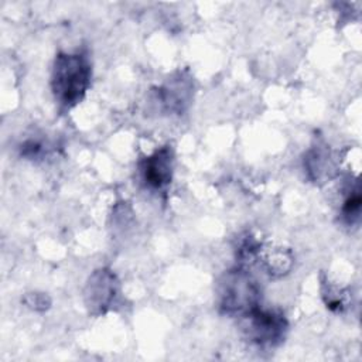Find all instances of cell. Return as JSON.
I'll return each instance as SVG.
<instances>
[{
  "label": "cell",
  "mask_w": 362,
  "mask_h": 362,
  "mask_svg": "<svg viewBox=\"0 0 362 362\" xmlns=\"http://www.w3.org/2000/svg\"><path fill=\"white\" fill-rule=\"evenodd\" d=\"M120 294V286L113 272L100 269L92 273L86 283L85 300L92 314H103L110 310Z\"/></svg>",
  "instance_id": "4"
},
{
  "label": "cell",
  "mask_w": 362,
  "mask_h": 362,
  "mask_svg": "<svg viewBox=\"0 0 362 362\" xmlns=\"http://www.w3.org/2000/svg\"><path fill=\"white\" fill-rule=\"evenodd\" d=\"M349 194L346 195V198L342 202L341 206V218L342 221L351 226L355 225L356 222H359L361 218V189H359V184L356 182L355 187H351V189L348 191Z\"/></svg>",
  "instance_id": "9"
},
{
  "label": "cell",
  "mask_w": 362,
  "mask_h": 362,
  "mask_svg": "<svg viewBox=\"0 0 362 362\" xmlns=\"http://www.w3.org/2000/svg\"><path fill=\"white\" fill-rule=\"evenodd\" d=\"M262 291L257 281L245 266L229 270L219 283L218 304L221 313L230 317H242L260 305Z\"/></svg>",
  "instance_id": "2"
},
{
  "label": "cell",
  "mask_w": 362,
  "mask_h": 362,
  "mask_svg": "<svg viewBox=\"0 0 362 362\" xmlns=\"http://www.w3.org/2000/svg\"><path fill=\"white\" fill-rule=\"evenodd\" d=\"M45 153L44 144L37 140H27L21 146V156L27 158H38Z\"/></svg>",
  "instance_id": "11"
},
{
  "label": "cell",
  "mask_w": 362,
  "mask_h": 362,
  "mask_svg": "<svg viewBox=\"0 0 362 362\" xmlns=\"http://www.w3.org/2000/svg\"><path fill=\"white\" fill-rule=\"evenodd\" d=\"M240 328L250 344L260 348H274L284 341L288 321L281 311L257 305L240 317Z\"/></svg>",
  "instance_id": "3"
},
{
  "label": "cell",
  "mask_w": 362,
  "mask_h": 362,
  "mask_svg": "<svg viewBox=\"0 0 362 362\" xmlns=\"http://www.w3.org/2000/svg\"><path fill=\"white\" fill-rule=\"evenodd\" d=\"M304 170L311 181H327L335 175L337 160L327 146L317 144L307 151Z\"/></svg>",
  "instance_id": "7"
},
{
  "label": "cell",
  "mask_w": 362,
  "mask_h": 362,
  "mask_svg": "<svg viewBox=\"0 0 362 362\" xmlns=\"http://www.w3.org/2000/svg\"><path fill=\"white\" fill-rule=\"evenodd\" d=\"M322 298L332 311H342L346 307V293L335 286L322 284Z\"/></svg>",
  "instance_id": "10"
},
{
  "label": "cell",
  "mask_w": 362,
  "mask_h": 362,
  "mask_svg": "<svg viewBox=\"0 0 362 362\" xmlns=\"http://www.w3.org/2000/svg\"><path fill=\"white\" fill-rule=\"evenodd\" d=\"M92 64L82 51L58 52L51 71V90L64 109L76 106L90 86Z\"/></svg>",
  "instance_id": "1"
},
{
  "label": "cell",
  "mask_w": 362,
  "mask_h": 362,
  "mask_svg": "<svg viewBox=\"0 0 362 362\" xmlns=\"http://www.w3.org/2000/svg\"><path fill=\"white\" fill-rule=\"evenodd\" d=\"M139 171L146 188L164 191L174 173V151L171 146H163L139 163Z\"/></svg>",
  "instance_id": "5"
},
{
  "label": "cell",
  "mask_w": 362,
  "mask_h": 362,
  "mask_svg": "<svg viewBox=\"0 0 362 362\" xmlns=\"http://www.w3.org/2000/svg\"><path fill=\"white\" fill-rule=\"evenodd\" d=\"M259 257L262 259L263 267L267 270V273L273 276H283L290 270L293 264L291 255L283 249H274L273 252L272 249H269L267 252H263V246L260 245L256 259Z\"/></svg>",
  "instance_id": "8"
},
{
  "label": "cell",
  "mask_w": 362,
  "mask_h": 362,
  "mask_svg": "<svg viewBox=\"0 0 362 362\" xmlns=\"http://www.w3.org/2000/svg\"><path fill=\"white\" fill-rule=\"evenodd\" d=\"M192 81L185 74L168 79L157 90V100L170 113H182L192 98Z\"/></svg>",
  "instance_id": "6"
}]
</instances>
